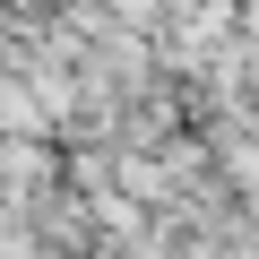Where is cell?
I'll return each mask as SVG.
<instances>
[{
  "instance_id": "cell-1",
  "label": "cell",
  "mask_w": 259,
  "mask_h": 259,
  "mask_svg": "<svg viewBox=\"0 0 259 259\" xmlns=\"http://www.w3.org/2000/svg\"><path fill=\"white\" fill-rule=\"evenodd\" d=\"M61 182V139L52 130H0V207H35Z\"/></svg>"
},
{
  "instance_id": "cell-2",
  "label": "cell",
  "mask_w": 259,
  "mask_h": 259,
  "mask_svg": "<svg viewBox=\"0 0 259 259\" xmlns=\"http://www.w3.org/2000/svg\"><path fill=\"white\" fill-rule=\"evenodd\" d=\"M0 9H9V18H44L52 0H0Z\"/></svg>"
}]
</instances>
